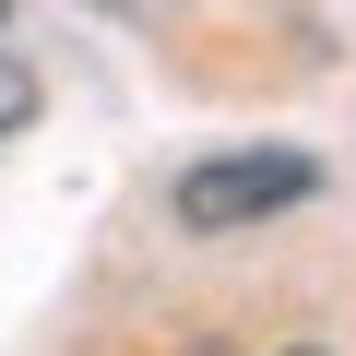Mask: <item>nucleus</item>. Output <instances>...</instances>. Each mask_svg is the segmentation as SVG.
Returning <instances> with one entry per match:
<instances>
[{
    "label": "nucleus",
    "instance_id": "20e7f679",
    "mask_svg": "<svg viewBox=\"0 0 356 356\" xmlns=\"http://www.w3.org/2000/svg\"><path fill=\"white\" fill-rule=\"evenodd\" d=\"M191 356H214V344H191Z\"/></svg>",
    "mask_w": 356,
    "mask_h": 356
},
{
    "label": "nucleus",
    "instance_id": "f03ea898",
    "mask_svg": "<svg viewBox=\"0 0 356 356\" xmlns=\"http://www.w3.org/2000/svg\"><path fill=\"white\" fill-rule=\"evenodd\" d=\"M24 119H36V72H24V60H0V143H13Z\"/></svg>",
    "mask_w": 356,
    "mask_h": 356
},
{
    "label": "nucleus",
    "instance_id": "7ed1b4c3",
    "mask_svg": "<svg viewBox=\"0 0 356 356\" xmlns=\"http://www.w3.org/2000/svg\"><path fill=\"white\" fill-rule=\"evenodd\" d=\"M95 13H131V24H166L178 0H95Z\"/></svg>",
    "mask_w": 356,
    "mask_h": 356
},
{
    "label": "nucleus",
    "instance_id": "f257e3e1",
    "mask_svg": "<svg viewBox=\"0 0 356 356\" xmlns=\"http://www.w3.org/2000/svg\"><path fill=\"white\" fill-rule=\"evenodd\" d=\"M309 191H321L309 154H285V143H226V154H202L191 178H178V226H191V238H250V226L297 214Z\"/></svg>",
    "mask_w": 356,
    "mask_h": 356
},
{
    "label": "nucleus",
    "instance_id": "39448f33",
    "mask_svg": "<svg viewBox=\"0 0 356 356\" xmlns=\"http://www.w3.org/2000/svg\"><path fill=\"white\" fill-rule=\"evenodd\" d=\"M297 356H321V344H297Z\"/></svg>",
    "mask_w": 356,
    "mask_h": 356
}]
</instances>
